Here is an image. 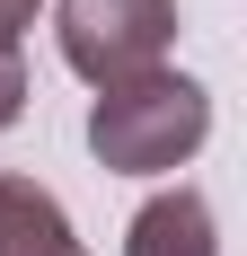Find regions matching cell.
Segmentation results:
<instances>
[{
	"mask_svg": "<svg viewBox=\"0 0 247 256\" xmlns=\"http://www.w3.org/2000/svg\"><path fill=\"white\" fill-rule=\"evenodd\" d=\"M203 132H212V98H203V80H186V71L115 80V88H98V106H88V150H98V168H115V177H168V168H186V159L203 150Z\"/></svg>",
	"mask_w": 247,
	"mask_h": 256,
	"instance_id": "obj_1",
	"label": "cell"
},
{
	"mask_svg": "<svg viewBox=\"0 0 247 256\" xmlns=\"http://www.w3.org/2000/svg\"><path fill=\"white\" fill-rule=\"evenodd\" d=\"M26 115V62H18V44H0V132Z\"/></svg>",
	"mask_w": 247,
	"mask_h": 256,
	"instance_id": "obj_5",
	"label": "cell"
},
{
	"mask_svg": "<svg viewBox=\"0 0 247 256\" xmlns=\"http://www.w3.org/2000/svg\"><path fill=\"white\" fill-rule=\"evenodd\" d=\"M124 256H221V238H212V204H203L194 186L150 194V204L132 212V230H124Z\"/></svg>",
	"mask_w": 247,
	"mask_h": 256,
	"instance_id": "obj_4",
	"label": "cell"
},
{
	"mask_svg": "<svg viewBox=\"0 0 247 256\" xmlns=\"http://www.w3.org/2000/svg\"><path fill=\"white\" fill-rule=\"evenodd\" d=\"M36 9H44V0H0V44H18L26 26H36Z\"/></svg>",
	"mask_w": 247,
	"mask_h": 256,
	"instance_id": "obj_6",
	"label": "cell"
},
{
	"mask_svg": "<svg viewBox=\"0 0 247 256\" xmlns=\"http://www.w3.org/2000/svg\"><path fill=\"white\" fill-rule=\"evenodd\" d=\"M53 36H62V62L88 88H115V80L168 71L176 0H62L53 9Z\"/></svg>",
	"mask_w": 247,
	"mask_h": 256,
	"instance_id": "obj_2",
	"label": "cell"
},
{
	"mask_svg": "<svg viewBox=\"0 0 247 256\" xmlns=\"http://www.w3.org/2000/svg\"><path fill=\"white\" fill-rule=\"evenodd\" d=\"M0 256H88L62 194L36 177H0Z\"/></svg>",
	"mask_w": 247,
	"mask_h": 256,
	"instance_id": "obj_3",
	"label": "cell"
}]
</instances>
